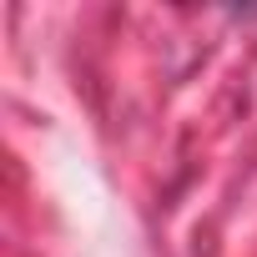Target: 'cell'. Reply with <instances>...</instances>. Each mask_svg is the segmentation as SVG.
<instances>
[]
</instances>
